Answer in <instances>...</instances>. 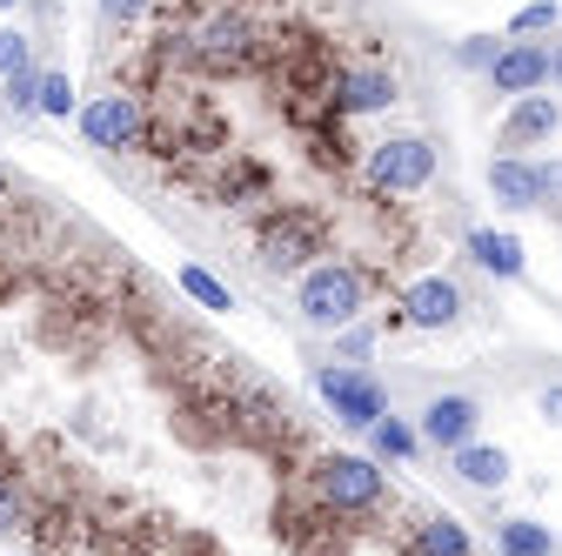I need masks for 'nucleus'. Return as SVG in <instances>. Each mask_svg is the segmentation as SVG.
Segmentation results:
<instances>
[{
  "instance_id": "1",
  "label": "nucleus",
  "mask_w": 562,
  "mask_h": 556,
  "mask_svg": "<svg viewBox=\"0 0 562 556\" xmlns=\"http://www.w3.org/2000/svg\"><path fill=\"white\" fill-rule=\"evenodd\" d=\"M161 101H148V142L140 155H161V162H201V155H222L228 148V121L207 94L188 88H155Z\"/></svg>"
},
{
  "instance_id": "2",
  "label": "nucleus",
  "mask_w": 562,
  "mask_h": 556,
  "mask_svg": "<svg viewBox=\"0 0 562 556\" xmlns=\"http://www.w3.org/2000/svg\"><path fill=\"white\" fill-rule=\"evenodd\" d=\"M308 497L348 523L362 516H382L389 510V476L375 456H356V449H335V456H315L308 463Z\"/></svg>"
},
{
  "instance_id": "3",
  "label": "nucleus",
  "mask_w": 562,
  "mask_h": 556,
  "mask_svg": "<svg viewBox=\"0 0 562 556\" xmlns=\"http://www.w3.org/2000/svg\"><path fill=\"white\" fill-rule=\"evenodd\" d=\"M362 309H369V268L362 262H315V268H302V282H295V315L308 322V329H322V335H335V329H348V322H362Z\"/></svg>"
},
{
  "instance_id": "4",
  "label": "nucleus",
  "mask_w": 562,
  "mask_h": 556,
  "mask_svg": "<svg viewBox=\"0 0 562 556\" xmlns=\"http://www.w3.org/2000/svg\"><path fill=\"white\" fill-rule=\"evenodd\" d=\"M328 255V222L315 208H268L255 229V262L261 275H302Z\"/></svg>"
},
{
  "instance_id": "5",
  "label": "nucleus",
  "mask_w": 562,
  "mask_h": 556,
  "mask_svg": "<svg viewBox=\"0 0 562 556\" xmlns=\"http://www.w3.org/2000/svg\"><path fill=\"white\" fill-rule=\"evenodd\" d=\"M442 168V148L429 134H382L362 155V188L369 194H422Z\"/></svg>"
},
{
  "instance_id": "6",
  "label": "nucleus",
  "mask_w": 562,
  "mask_h": 556,
  "mask_svg": "<svg viewBox=\"0 0 562 556\" xmlns=\"http://www.w3.org/2000/svg\"><path fill=\"white\" fill-rule=\"evenodd\" d=\"M188 34H194V67L201 75H248V67L261 60V27L241 8H228V0L207 8Z\"/></svg>"
},
{
  "instance_id": "7",
  "label": "nucleus",
  "mask_w": 562,
  "mask_h": 556,
  "mask_svg": "<svg viewBox=\"0 0 562 556\" xmlns=\"http://www.w3.org/2000/svg\"><path fill=\"white\" fill-rule=\"evenodd\" d=\"M81 134H88V148H101V155H140V142H148V94L114 81L108 94H94L81 108Z\"/></svg>"
},
{
  "instance_id": "8",
  "label": "nucleus",
  "mask_w": 562,
  "mask_h": 556,
  "mask_svg": "<svg viewBox=\"0 0 562 556\" xmlns=\"http://www.w3.org/2000/svg\"><path fill=\"white\" fill-rule=\"evenodd\" d=\"M315 396L328 402V415H335L341 430H362V436H369L375 415H389V389L362 363H322L315 369Z\"/></svg>"
},
{
  "instance_id": "9",
  "label": "nucleus",
  "mask_w": 562,
  "mask_h": 556,
  "mask_svg": "<svg viewBox=\"0 0 562 556\" xmlns=\"http://www.w3.org/2000/svg\"><path fill=\"white\" fill-rule=\"evenodd\" d=\"M201 188H207V201H215V208H274V175L248 148H222Z\"/></svg>"
},
{
  "instance_id": "10",
  "label": "nucleus",
  "mask_w": 562,
  "mask_h": 556,
  "mask_svg": "<svg viewBox=\"0 0 562 556\" xmlns=\"http://www.w3.org/2000/svg\"><path fill=\"white\" fill-rule=\"evenodd\" d=\"M402 101V81H395V67H335V81H328V114L341 121H362V114H389Z\"/></svg>"
},
{
  "instance_id": "11",
  "label": "nucleus",
  "mask_w": 562,
  "mask_h": 556,
  "mask_svg": "<svg viewBox=\"0 0 562 556\" xmlns=\"http://www.w3.org/2000/svg\"><path fill=\"white\" fill-rule=\"evenodd\" d=\"M422 449H436V456H449V449H462V443H475L482 436V402L475 396H462V389H449V396H429L422 402Z\"/></svg>"
},
{
  "instance_id": "12",
  "label": "nucleus",
  "mask_w": 562,
  "mask_h": 556,
  "mask_svg": "<svg viewBox=\"0 0 562 556\" xmlns=\"http://www.w3.org/2000/svg\"><path fill=\"white\" fill-rule=\"evenodd\" d=\"M395 309L408 315V329H456V322L469 315V296H462L456 275H422V282L402 289Z\"/></svg>"
},
{
  "instance_id": "13",
  "label": "nucleus",
  "mask_w": 562,
  "mask_h": 556,
  "mask_svg": "<svg viewBox=\"0 0 562 556\" xmlns=\"http://www.w3.org/2000/svg\"><path fill=\"white\" fill-rule=\"evenodd\" d=\"M482 81H488V94H503V101L549 88V47L542 41H503V54L488 60Z\"/></svg>"
},
{
  "instance_id": "14",
  "label": "nucleus",
  "mask_w": 562,
  "mask_h": 556,
  "mask_svg": "<svg viewBox=\"0 0 562 556\" xmlns=\"http://www.w3.org/2000/svg\"><path fill=\"white\" fill-rule=\"evenodd\" d=\"M555 127H562V101H555L549 88L516 94L509 114H503V148H509V155H522V148H549V142H555Z\"/></svg>"
},
{
  "instance_id": "15",
  "label": "nucleus",
  "mask_w": 562,
  "mask_h": 556,
  "mask_svg": "<svg viewBox=\"0 0 562 556\" xmlns=\"http://www.w3.org/2000/svg\"><path fill=\"white\" fill-rule=\"evenodd\" d=\"M488 194H496L503 208H516V215H529V208H542V181H536V162L529 155H496L488 162Z\"/></svg>"
},
{
  "instance_id": "16",
  "label": "nucleus",
  "mask_w": 562,
  "mask_h": 556,
  "mask_svg": "<svg viewBox=\"0 0 562 556\" xmlns=\"http://www.w3.org/2000/svg\"><path fill=\"white\" fill-rule=\"evenodd\" d=\"M402 556H475V536H469V523H456L449 510H436V516H422L408 530Z\"/></svg>"
},
{
  "instance_id": "17",
  "label": "nucleus",
  "mask_w": 562,
  "mask_h": 556,
  "mask_svg": "<svg viewBox=\"0 0 562 556\" xmlns=\"http://www.w3.org/2000/svg\"><path fill=\"white\" fill-rule=\"evenodd\" d=\"M449 469L469 482V490H503L516 463H509V449H496V443H482V436H475V443L449 449Z\"/></svg>"
},
{
  "instance_id": "18",
  "label": "nucleus",
  "mask_w": 562,
  "mask_h": 556,
  "mask_svg": "<svg viewBox=\"0 0 562 556\" xmlns=\"http://www.w3.org/2000/svg\"><path fill=\"white\" fill-rule=\"evenodd\" d=\"M469 242V255H475V268H488V275H496V282H522V242L509 235V229H469L462 235Z\"/></svg>"
},
{
  "instance_id": "19",
  "label": "nucleus",
  "mask_w": 562,
  "mask_h": 556,
  "mask_svg": "<svg viewBox=\"0 0 562 556\" xmlns=\"http://www.w3.org/2000/svg\"><path fill=\"white\" fill-rule=\"evenodd\" d=\"M175 282H181V296H188L194 309H207V315H235V289L222 282L215 268H201V262H181V268H175Z\"/></svg>"
},
{
  "instance_id": "20",
  "label": "nucleus",
  "mask_w": 562,
  "mask_h": 556,
  "mask_svg": "<svg viewBox=\"0 0 562 556\" xmlns=\"http://www.w3.org/2000/svg\"><path fill=\"white\" fill-rule=\"evenodd\" d=\"M496 556H562V543L549 536V523L503 516V523H496Z\"/></svg>"
},
{
  "instance_id": "21",
  "label": "nucleus",
  "mask_w": 562,
  "mask_h": 556,
  "mask_svg": "<svg viewBox=\"0 0 562 556\" xmlns=\"http://www.w3.org/2000/svg\"><path fill=\"white\" fill-rule=\"evenodd\" d=\"M369 449H375V463H415L422 456V430H408L402 415H375V423H369Z\"/></svg>"
},
{
  "instance_id": "22",
  "label": "nucleus",
  "mask_w": 562,
  "mask_h": 556,
  "mask_svg": "<svg viewBox=\"0 0 562 556\" xmlns=\"http://www.w3.org/2000/svg\"><path fill=\"white\" fill-rule=\"evenodd\" d=\"M0 101H8L14 121H34L41 114V67H21V75L0 81Z\"/></svg>"
},
{
  "instance_id": "23",
  "label": "nucleus",
  "mask_w": 562,
  "mask_h": 556,
  "mask_svg": "<svg viewBox=\"0 0 562 556\" xmlns=\"http://www.w3.org/2000/svg\"><path fill=\"white\" fill-rule=\"evenodd\" d=\"M562 27V8L555 0H529V8L509 21V41H536V34H555Z\"/></svg>"
},
{
  "instance_id": "24",
  "label": "nucleus",
  "mask_w": 562,
  "mask_h": 556,
  "mask_svg": "<svg viewBox=\"0 0 562 556\" xmlns=\"http://www.w3.org/2000/svg\"><path fill=\"white\" fill-rule=\"evenodd\" d=\"M21 67H34V34L27 27H0V81L21 75Z\"/></svg>"
},
{
  "instance_id": "25",
  "label": "nucleus",
  "mask_w": 562,
  "mask_h": 556,
  "mask_svg": "<svg viewBox=\"0 0 562 556\" xmlns=\"http://www.w3.org/2000/svg\"><path fill=\"white\" fill-rule=\"evenodd\" d=\"M41 114H47V121H67V114H75V81H67V75H41Z\"/></svg>"
},
{
  "instance_id": "26",
  "label": "nucleus",
  "mask_w": 562,
  "mask_h": 556,
  "mask_svg": "<svg viewBox=\"0 0 562 556\" xmlns=\"http://www.w3.org/2000/svg\"><path fill=\"white\" fill-rule=\"evenodd\" d=\"M503 54V41L496 34H469L462 47H456V67H469V75H488V60Z\"/></svg>"
},
{
  "instance_id": "27",
  "label": "nucleus",
  "mask_w": 562,
  "mask_h": 556,
  "mask_svg": "<svg viewBox=\"0 0 562 556\" xmlns=\"http://www.w3.org/2000/svg\"><path fill=\"white\" fill-rule=\"evenodd\" d=\"M375 349V329L369 322H348V329H335V363H362Z\"/></svg>"
},
{
  "instance_id": "28",
  "label": "nucleus",
  "mask_w": 562,
  "mask_h": 556,
  "mask_svg": "<svg viewBox=\"0 0 562 556\" xmlns=\"http://www.w3.org/2000/svg\"><path fill=\"white\" fill-rule=\"evenodd\" d=\"M94 8H101V21H108V27H134V21H148L155 0H94Z\"/></svg>"
},
{
  "instance_id": "29",
  "label": "nucleus",
  "mask_w": 562,
  "mask_h": 556,
  "mask_svg": "<svg viewBox=\"0 0 562 556\" xmlns=\"http://www.w3.org/2000/svg\"><path fill=\"white\" fill-rule=\"evenodd\" d=\"M536 181H542V201H562V162H536Z\"/></svg>"
},
{
  "instance_id": "30",
  "label": "nucleus",
  "mask_w": 562,
  "mask_h": 556,
  "mask_svg": "<svg viewBox=\"0 0 562 556\" xmlns=\"http://www.w3.org/2000/svg\"><path fill=\"white\" fill-rule=\"evenodd\" d=\"M536 409H542V415H549V423H555V430H562V382H549V389H542V396H536Z\"/></svg>"
},
{
  "instance_id": "31",
  "label": "nucleus",
  "mask_w": 562,
  "mask_h": 556,
  "mask_svg": "<svg viewBox=\"0 0 562 556\" xmlns=\"http://www.w3.org/2000/svg\"><path fill=\"white\" fill-rule=\"evenodd\" d=\"M155 556H207V543H194V536H181V543H168V549H155Z\"/></svg>"
},
{
  "instance_id": "32",
  "label": "nucleus",
  "mask_w": 562,
  "mask_h": 556,
  "mask_svg": "<svg viewBox=\"0 0 562 556\" xmlns=\"http://www.w3.org/2000/svg\"><path fill=\"white\" fill-rule=\"evenodd\" d=\"M549 88L562 94V41H549Z\"/></svg>"
},
{
  "instance_id": "33",
  "label": "nucleus",
  "mask_w": 562,
  "mask_h": 556,
  "mask_svg": "<svg viewBox=\"0 0 562 556\" xmlns=\"http://www.w3.org/2000/svg\"><path fill=\"white\" fill-rule=\"evenodd\" d=\"M14 8H21V0H0V14H14Z\"/></svg>"
}]
</instances>
